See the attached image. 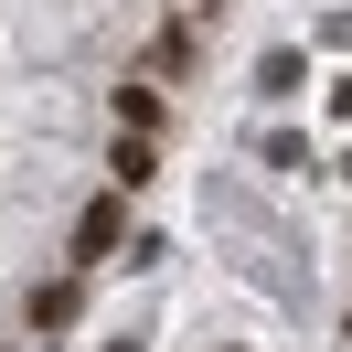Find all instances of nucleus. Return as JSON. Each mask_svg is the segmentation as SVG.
Segmentation results:
<instances>
[{
  "label": "nucleus",
  "mask_w": 352,
  "mask_h": 352,
  "mask_svg": "<svg viewBox=\"0 0 352 352\" xmlns=\"http://www.w3.org/2000/svg\"><path fill=\"white\" fill-rule=\"evenodd\" d=\"M107 171H118V192H139V182L160 171V139H118V160H107Z\"/></svg>",
  "instance_id": "20e7f679"
},
{
  "label": "nucleus",
  "mask_w": 352,
  "mask_h": 352,
  "mask_svg": "<svg viewBox=\"0 0 352 352\" xmlns=\"http://www.w3.org/2000/svg\"><path fill=\"white\" fill-rule=\"evenodd\" d=\"M118 129H129V139H160V86H118Z\"/></svg>",
  "instance_id": "7ed1b4c3"
},
{
  "label": "nucleus",
  "mask_w": 352,
  "mask_h": 352,
  "mask_svg": "<svg viewBox=\"0 0 352 352\" xmlns=\"http://www.w3.org/2000/svg\"><path fill=\"white\" fill-rule=\"evenodd\" d=\"M107 352H129V342H107Z\"/></svg>",
  "instance_id": "39448f33"
},
{
  "label": "nucleus",
  "mask_w": 352,
  "mask_h": 352,
  "mask_svg": "<svg viewBox=\"0 0 352 352\" xmlns=\"http://www.w3.org/2000/svg\"><path fill=\"white\" fill-rule=\"evenodd\" d=\"M75 299H86V278H43V288H32V331H65Z\"/></svg>",
  "instance_id": "f03ea898"
},
{
  "label": "nucleus",
  "mask_w": 352,
  "mask_h": 352,
  "mask_svg": "<svg viewBox=\"0 0 352 352\" xmlns=\"http://www.w3.org/2000/svg\"><path fill=\"white\" fill-rule=\"evenodd\" d=\"M107 245H129V203H118V192H96V203H86V224H75V267H86V256H107Z\"/></svg>",
  "instance_id": "f257e3e1"
}]
</instances>
